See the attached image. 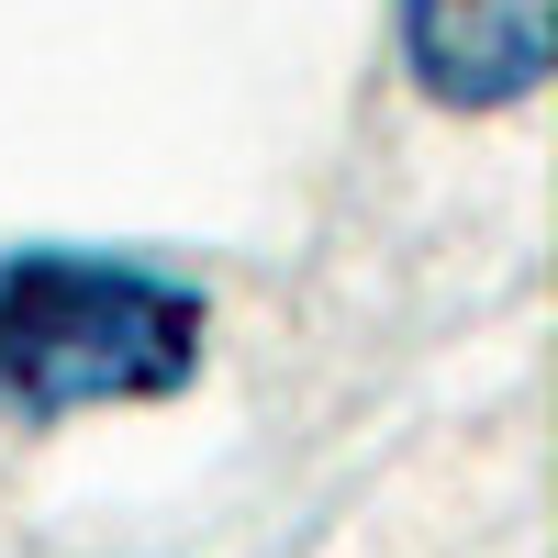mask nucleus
Instances as JSON below:
<instances>
[{
  "label": "nucleus",
  "instance_id": "f257e3e1",
  "mask_svg": "<svg viewBox=\"0 0 558 558\" xmlns=\"http://www.w3.org/2000/svg\"><path fill=\"white\" fill-rule=\"evenodd\" d=\"M202 336H213V302L146 257L12 246L0 257V425L168 402L202 380Z\"/></svg>",
  "mask_w": 558,
  "mask_h": 558
},
{
  "label": "nucleus",
  "instance_id": "f03ea898",
  "mask_svg": "<svg viewBox=\"0 0 558 558\" xmlns=\"http://www.w3.org/2000/svg\"><path fill=\"white\" fill-rule=\"evenodd\" d=\"M402 68L447 112H514L547 78V0H402Z\"/></svg>",
  "mask_w": 558,
  "mask_h": 558
}]
</instances>
